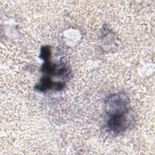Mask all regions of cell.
<instances>
[{"mask_svg": "<svg viewBox=\"0 0 155 155\" xmlns=\"http://www.w3.org/2000/svg\"><path fill=\"white\" fill-rule=\"evenodd\" d=\"M106 128L108 132L118 135L125 131L131 123V108L106 112Z\"/></svg>", "mask_w": 155, "mask_h": 155, "instance_id": "1", "label": "cell"}]
</instances>
